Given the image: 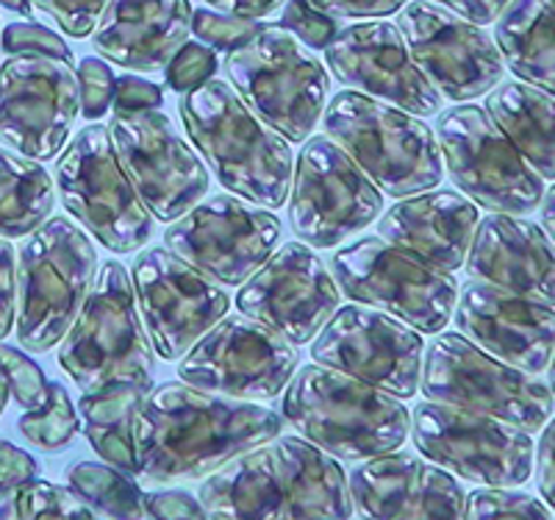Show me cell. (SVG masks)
I'll return each instance as SVG.
<instances>
[{"mask_svg": "<svg viewBox=\"0 0 555 520\" xmlns=\"http://www.w3.org/2000/svg\"><path fill=\"white\" fill-rule=\"evenodd\" d=\"M151 390L153 376L151 379L112 381L106 388L83 393L78 401L89 445L95 448L103 462L126 470L131 477L139 473L133 426H137V415Z\"/></svg>", "mask_w": 555, "mask_h": 520, "instance_id": "31", "label": "cell"}, {"mask_svg": "<svg viewBox=\"0 0 555 520\" xmlns=\"http://www.w3.org/2000/svg\"><path fill=\"white\" fill-rule=\"evenodd\" d=\"M547 376H550V393H553L555 398V348H553V356H550V365H547Z\"/></svg>", "mask_w": 555, "mask_h": 520, "instance_id": "55", "label": "cell"}, {"mask_svg": "<svg viewBox=\"0 0 555 520\" xmlns=\"http://www.w3.org/2000/svg\"><path fill=\"white\" fill-rule=\"evenodd\" d=\"M398 31L411 62L448 101H473L503 81L505 64L498 42L483 26L434 0H409L398 14Z\"/></svg>", "mask_w": 555, "mask_h": 520, "instance_id": "20", "label": "cell"}, {"mask_svg": "<svg viewBox=\"0 0 555 520\" xmlns=\"http://www.w3.org/2000/svg\"><path fill=\"white\" fill-rule=\"evenodd\" d=\"M411 440L428 462L480 487H522L533 477V437L492 415L423 401L411 415Z\"/></svg>", "mask_w": 555, "mask_h": 520, "instance_id": "11", "label": "cell"}, {"mask_svg": "<svg viewBox=\"0 0 555 520\" xmlns=\"http://www.w3.org/2000/svg\"><path fill=\"white\" fill-rule=\"evenodd\" d=\"M292 181V231L311 248H336L384 212V192L328 137L306 140Z\"/></svg>", "mask_w": 555, "mask_h": 520, "instance_id": "14", "label": "cell"}, {"mask_svg": "<svg viewBox=\"0 0 555 520\" xmlns=\"http://www.w3.org/2000/svg\"><path fill=\"white\" fill-rule=\"evenodd\" d=\"M420 390L436 404L492 415L528 434L544 429L555 409L542 379L494 359L459 331L439 334L425 351Z\"/></svg>", "mask_w": 555, "mask_h": 520, "instance_id": "9", "label": "cell"}, {"mask_svg": "<svg viewBox=\"0 0 555 520\" xmlns=\"http://www.w3.org/2000/svg\"><path fill=\"white\" fill-rule=\"evenodd\" d=\"M225 76L242 101L289 142L309 140L328 106V71L281 26H264L228 53Z\"/></svg>", "mask_w": 555, "mask_h": 520, "instance_id": "8", "label": "cell"}, {"mask_svg": "<svg viewBox=\"0 0 555 520\" xmlns=\"http://www.w3.org/2000/svg\"><path fill=\"white\" fill-rule=\"evenodd\" d=\"M533 470H537V487L544 504L550 507V512H555V418L544 426Z\"/></svg>", "mask_w": 555, "mask_h": 520, "instance_id": "48", "label": "cell"}, {"mask_svg": "<svg viewBox=\"0 0 555 520\" xmlns=\"http://www.w3.org/2000/svg\"><path fill=\"white\" fill-rule=\"evenodd\" d=\"M325 62L345 87L391 103L414 117H434L442 109V96L411 62L398 26L386 20H366L341 28L325 48Z\"/></svg>", "mask_w": 555, "mask_h": 520, "instance_id": "23", "label": "cell"}, {"mask_svg": "<svg viewBox=\"0 0 555 520\" xmlns=\"http://www.w3.org/2000/svg\"><path fill=\"white\" fill-rule=\"evenodd\" d=\"M317 12L336 20H373L400 12L409 0H309Z\"/></svg>", "mask_w": 555, "mask_h": 520, "instance_id": "46", "label": "cell"}, {"mask_svg": "<svg viewBox=\"0 0 555 520\" xmlns=\"http://www.w3.org/2000/svg\"><path fill=\"white\" fill-rule=\"evenodd\" d=\"M39 462L17 445L0 440V493L37 479Z\"/></svg>", "mask_w": 555, "mask_h": 520, "instance_id": "47", "label": "cell"}, {"mask_svg": "<svg viewBox=\"0 0 555 520\" xmlns=\"http://www.w3.org/2000/svg\"><path fill=\"white\" fill-rule=\"evenodd\" d=\"M281 429L284 418L256 401L167 381L151 390L137 415V477L162 484L206 479L245 451L275 440Z\"/></svg>", "mask_w": 555, "mask_h": 520, "instance_id": "1", "label": "cell"}, {"mask_svg": "<svg viewBox=\"0 0 555 520\" xmlns=\"http://www.w3.org/2000/svg\"><path fill=\"white\" fill-rule=\"evenodd\" d=\"M95 274V245L67 217H48L31 231L14 267V329L20 345L44 354L62 343Z\"/></svg>", "mask_w": 555, "mask_h": 520, "instance_id": "6", "label": "cell"}, {"mask_svg": "<svg viewBox=\"0 0 555 520\" xmlns=\"http://www.w3.org/2000/svg\"><path fill=\"white\" fill-rule=\"evenodd\" d=\"M217 67H220V59H217V51H211L208 45L183 42L165 67L167 87L172 92H181V96L195 92L197 87H203V84L217 76Z\"/></svg>", "mask_w": 555, "mask_h": 520, "instance_id": "38", "label": "cell"}, {"mask_svg": "<svg viewBox=\"0 0 555 520\" xmlns=\"http://www.w3.org/2000/svg\"><path fill=\"white\" fill-rule=\"evenodd\" d=\"M20 434L39 451H62L78 434L76 406L59 381H48L44 401L20 418Z\"/></svg>", "mask_w": 555, "mask_h": 520, "instance_id": "35", "label": "cell"}, {"mask_svg": "<svg viewBox=\"0 0 555 520\" xmlns=\"http://www.w3.org/2000/svg\"><path fill=\"white\" fill-rule=\"evenodd\" d=\"M478 206L453 190L416 192L378 220V237L436 274L464 267L478 229Z\"/></svg>", "mask_w": 555, "mask_h": 520, "instance_id": "27", "label": "cell"}, {"mask_svg": "<svg viewBox=\"0 0 555 520\" xmlns=\"http://www.w3.org/2000/svg\"><path fill=\"white\" fill-rule=\"evenodd\" d=\"M0 48L9 53V56H17V53H37V56H51L69 62L73 51L67 48L62 37L51 28L39 26V23H9L3 31H0Z\"/></svg>", "mask_w": 555, "mask_h": 520, "instance_id": "41", "label": "cell"}, {"mask_svg": "<svg viewBox=\"0 0 555 520\" xmlns=\"http://www.w3.org/2000/svg\"><path fill=\"white\" fill-rule=\"evenodd\" d=\"M59 365L83 393L112 381L151 379L156 351L139 318L137 295L122 262H103L78 318L59 343Z\"/></svg>", "mask_w": 555, "mask_h": 520, "instance_id": "7", "label": "cell"}, {"mask_svg": "<svg viewBox=\"0 0 555 520\" xmlns=\"http://www.w3.org/2000/svg\"><path fill=\"white\" fill-rule=\"evenodd\" d=\"M0 370L7 373L12 398L23 409H34V406L42 404L44 393H48V381H44L42 368L37 362L28 359L23 351L0 343Z\"/></svg>", "mask_w": 555, "mask_h": 520, "instance_id": "40", "label": "cell"}, {"mask_svg": "<svg viewBox=\"0 0 555 520\" xmlns=\"http://www.w3.org/2000/svg\"><path fill=\"white\" fill-rule=\"evenodd\" d=\"M264 26L267 23H261V20L234 17V14H222L215 9H192V34L211 51H236V48L250 42Z\"/></svg>", "mask_w": 555, "mask_h": 520, "instance_id": "37", "label": "cell"}, {"mask_svg": "<svg viewBox=\"0 0 555 520\" xmlns=\"http://www.w3.org/2000/svg\"><path fill=\"white\" fill-rule=\"evenodd\" d=\"M208 520H350L345 470L304 437L278 434L203 479Z\"/></svg>", "mask_w": 555, "mask_h": 520, "instance_id": "2", "label": "cell"}, {"mask_svg": "<svg viewBox=\"0 0 555 520\" xmlns=\"http://www.w3.org/2000/svg\"><path fill=\"white\" fill-rule=\"evenodd\" d=\"M114 151L128 181L156 220L176 223L208 192V170L162 112H114Z\"/></svg>", "mask_w": 555, "mask_h": 520, "instance_id": "17", "label": "cell"}, {"mask_svg": "<svg viewBox=\"0 0 555 520\" xmlns=\"http://www.w3.org/2000/svg\"><path fill=\"white\" fill-rule=\"evenodd\" d=\"M81 112L73 64L17 53L0 64V142L34 162L56 160Z\"/></svg>", "mask_w": 555, "mask_h": 520, "instance_id": "18", "label": "cell"}, {"mask_svg": "<svg viewBox=\"0 0 555 520\" xmlns=\"http://www.w3.org/2000/svg\"><path fill=\"white\" fill-rule=\"evenodd\" d=\"M31 7L48 14L67 37L83 39L95 31L106 0H31Z\"/></svg>", "mask_w": 555, "mask_h": 520, "instance_id": "43", "label": "cell"}, {"mask_svg": "<svg viewBox=\"0 0 555 520\" xmlns=\"http://www.w3.org/2000/svg\"><path fill=\"white\" fill-rule=\"evenodd\" d=\"M442 162L461 192L500 215H528L542 203L544 181L483 106L461 103L436 121Z\"/></svg>", "mask_w": 555, "mask_h": 520, "instance_id": "12", "label": "cell"}, {"mask_svg": "<svg viewBox=\"0 0 555 520\" xmlns=\"http://www.w3.org/2000/svg\"><path fill=\"white\" fill-rule=\"evenodd\" d=\"M550 3H553V7H555V0H550Z\"/></svg>", "mask_w": 555, "mask_h": 520, "instance_id": "56", "label": "cell"}, {"mask_svg": "<svg viewBox=\"0 0 555 520\" xmlns=\"http://www.w3.org/2000/svg\"><path fill=\"white\" fill-rule=\"evenodd\" d=\"M56 185L64 210L112 254H133L151 240L153 215L128 181L108 126L78 131L59 160Z\"/></svg>", "mask_w": 555, "mask_h": 520, "instance_id": "10", "label": "cell"}, {"mask_svg": "<svg viewBox=\"0 0 555 520\" xmlns=\"http://www.w3.org/2000/svg\"><path fill=\"white\" fill-rule=\"evenodd\" d=\"M245 318L275 331L292 348L311 343L339 309V287L306 242H286L236 292Z\"/></svg>", "mask_w": 555, "mask_h": 520, "instance_id": "22", "label": "cell"}, {"mask_svg": "<svg viewBox=\"0 0 555 520\" xmlns=\"http://www.w3.org/2000/svg\"><path fill=\"white\" fill-rule=\"evenodd\" d=\"M331 276L347 299L386 312L420 334H439L453 318V276L420 265L384 237H364L336 251Z\"/></svg>", "mask_w": 555, "mask_h": 520, "instance_id": "13", "label": "cell"}, {"mask_svg": "<svg viewBox=\"0 0 555 520\" xmlns=\"http://www.w3.org/2000/svg\"><path fill=\"white\" fill-rule=\"evenodd\" d=\"M281 415L300 437L345 462L391 454L411 432L403 401L317 362L295 370Z\"/></svg>", "mask_w": 555, "mask_h": 520, "instance_id": "4", "label": "cell"}, {"mask_svg": "<svg viewBox=\"0 0 555 520\" xmlns=\"http://www.w3.org/2000/svg\"><path fill=\"white\" fill-rule=\"evenodd\" d=\"M190 31V0H106L92 45L103 59L128 71L165 73Z\"/></svg>", "mask_w": 555, "mask_h": 520, "instance_id": "28", "label": "cell"}, {"mask_svg": "<svg viewBox=\"0 0 555 520\" xmlns=\"http://www.w3.org/2000/svg\"><path fill=\"white\" fill-rule=\"evenodd\" d=\"M278 26L286 28L300 45H309L311 51H325L331 39L341 31V20L317 12L309 0H286Z\"/></svg>", "mask_w": 555, "mask_h": 520, "instance_id": "39", "label": "cell"}, {"mask_svg": "<svg viewBox=\"0 0 555 520\" xmlns=\"http://www.w3.org/2000/svg\"><path fill=\"white\" fill-rule=\"evenodd\" d=\"M423 334L373 306H345L317 334V365L341 370L395 398H414L423 376Z\"/></svg>", "mask_w": 555, "mask_h": 520, "instance_id": "21", "label": "cell"}, {"mask_svg": "<svg viewBox=\"0 0 555 520\" xmlns=\"http://www.w3.org/2000/svg\"><path fill=\"white\" fill-rule=\"evenodd\" d=\"M486 112L525 165L542 181H555V98L525 81H505L489 92Z\"/></svg>", "mask_w": 555, "mask_h": 520, "instance_id": "29", "label": "cell"}, {"mask_svg": "<svg viewBox=\"0 0 555 520\" xmlns=\"http://www.w3.org/2000/svg\"><path fill=\"white\" fill-rule=\"evenodd\" d=\"M145 515L151 520H208L203 504L183 490L145 493Z\"/></svg>", "mask_w": 555, "mask_h": 520, "instance_id": "44", "label": "cell"}, {"mask_svg": "<svg viewBox=\"0 0 555 520\" xmlns=\"http://www.w3.org/2000/svg\"><path fill=\"white\" fill-rule=\"evenodd\" d=\"M178 112L192 145L228 192L264 210L284 206L295 176L289 140L267 126L231 84L211 78L181 96Z\"/></svg>", "mask_w": 555, "mask_h": 520, "instance_id": "3", "label": "cell"}, {"mask_svg": "<svg viewBox=\"0 0 555 520\" xmlns=\"http://www.w3.org/2000/svg\"><path fill=\"white\" fill-rule=\"evenodd\" d=\"M14 256L12 242L0 237V340L12 331L14 326Z\"/></svg>", "mask_w": 555, "mask_h": 520, "instance_id": "49", "label": "cell"}, {"mask_svg": "<svg viewBox=\"0 0 555 520\" xmlns=\"http://www.w3.org/2000/svg\"><path fill=\"white\" fill-rule=\"evenodd\" d=\"M503 64L530 87L555 98V7L550 0H508L494 20Z\"/></svg>", "mask_w": 555, "mask_h": 520, "instance_id": "30", "label": "cell"}, {"mask_svg": "<svg viewBox=\"0 0 555 520\" xmlns=\"http://www.w3.org/2000/svg\"><path fill=\"white\" fill-rule=\"evenodd\" d=\"M459 520H555V515L537 495L512 487H486L473 490L464 498Z\"/></svg>", "mask_w": 555, "mask_h": 520, "instance_id": "36", "label": "cell"}, {"mask_svg": "<svg viewBox=\"0 0 555 520\" xmlns=\"http://www.w3.org/2000/svg\"><path fill=\"white\" fill-rule=\"evenodd\" d=\"M203 3H208L215 12L234 14V17L264 20L284 7L286 0H203Z\"/></svg>", "mask_w": 555, "mask_h": 520, "instance_id": "51", "label": "cell"}, {"mask_svg": "<svg viewBox=\"0 0 555 520\" xmlns=\"http://www.w3.org/2000/svg\"><path fill=\"white\" fill-rule=\"evenodd\" d=\"M69 490L108 520H145V493L131 473L103 462H78L67 470Z\"/></svg>", "mask_w": 555, "mask_h": 520, "instance_id": "33", "label": "cell"}, {"mask_svg": "<svg viewBox=\"0 0 555 520\" xmlns=\"http://www.w3.org/2000/svg\"><path fill=\"white\" fill-rule=\"evenodd\" d=\"M542 220H544V234L555 242V187L542 198Z\"/></svg>", "mask_w": 555, "mask_h": 520, "instance_id": "52", "label": "cell"}, {"mask_svg": "<svg viewBox=\"0 0 555 520\" xmlns=\"http://www.w3.org/2000/svg\"><path fill=\"white\" fill-rule=\"evenodd\" d=\"M434 3L450 9V12L469 20L475 26H489V23H494V20L500 17V12L508 7V0H434Z\"/></svg>", "mask_w": 555, "mask_h": 520, "instance_id": "50", "label": "cell"}, {"mask_svg": "<svg viewBox=\"0 0 555 520\" xmlns=\"http://www.w3.org/2000/svg\"><path fill=\"white\" fill-rule=\"evenodd\" d=\"M453 312L455 331L494 359L533 376L550 365L555 348L553 306L469 279L459 290Z\"/></svg>", "mask_w": 555, "mask_h": 520, "instance_id": "24", "label": "cell"}, {"mask_svg": "<svg viewBox=\"0 0 555 520\" xmlns=\"http://www.w3.org/2000/svg\"><path fill=\"white\" fill-rule=\"evenodd\" d=\"M92 520H101V518H92Z\"/></svg>", "mask_w": 555, "mask_h": 520, "instance_id": "57", "label": "cell"}, {"mask_svg": "<svg viewBox=\"0 0 555 520\" xmlns=\"http://www.w3.org/2000/svg\"><path fill=\"white\" fill-rule=\"evenodd\" d=\"M53 210V178L39 162L0 148V237H28Z\"/></svg>", "mask_w": 555, "mask_h": 520, "instance_id": "32", "label": "cell"}, {"mask_svg": "<svg viewBox=\"0 0 555 520\" xmlns=\"http://www.w3.org/2000/svg\"><path fill=\"white\" fill-rule=\"evenodd\" d=\"M320 121L325 137L386 195L428 192L444 178L434 128L403 109L345 89L325 106Z\"/></svg>", "mask_w": 555, "mask_h": 520, "instance_id": "5", "label": "cell"}, {"mask_svg": "<svg viewBox=\"0 0 555 520\" xmlns=\"http://www.w3.org/2000/svg\"><path fill=\"white\" fill-rule=\"evenodd\" d=\"M347 487L361 520H459L467 498L448 470L395 451L359 465Z\"/></svg>", "mask_w": 555, "mask_h": 520, "instance_id": "25", "label": "cell"}, {"mask_svg": "<svg viewBox=\"0 0 555 520\" xmlns=\"http://www.w3.org/2000/svg\"><path fill=\"white\" fill-rule=\"evenodd\" d=\"M281 220L240 195L195 203L165 231V248L220 284L242 287L281 242Z\"/></svg>", "mask_w": 555, "mask_h": 520, "instance_id": "15", "label": "cell"}, {"mask_svg": "<svg viewBox=\"0 0 555 520\" xmlns=\"http://www.w3.org/2000/svg\"><path fill=\"white\" fill-rule=\"evenodd\" d=\"M0 7H7L9 12H17V14H31L34 7H31V0H0Z\"/></svg>", "mask_w": 555, "mask_h": 520, "instance_id": "53", "label": "cell"}, {"mask_svg": "<svg viewBox=\"0 0 555 520\" xmlns=\"http://www.w3.org/2000/svg\"><path fill=\"white\" fill-rule=\"evenodd\" d=\"M114 78L112 67L103 59L83 56L78 62V87H81V115L87 121H101L112 109L114 101Z\"/></svg>", "mask_w": 555, "mask_h": 520, "instance_id": "42", "label": "cell"}, {"mask_svg": "<svg viewBox=\"0 0 555 520\" xmlns=\"http://www.w3.org/2000/svg\"><path fill=\"white\" fill-rule=\"evenodd\" d=\"M139 318L162 359H181L231 309V295L167 248H147L131 267Z\"/></svg>", "mask_w": 555, "mask_h": 520, "instance_id": "19", "label": "cell"}, {"mask_svg": "<svg viewBox=\"0 0 555 520\" xmlns=\"http://www.w3.org/2000/svg\"><path fill=\"white\" fill-rule=\"evenodd\" d=\"M9 395H12V390H9V379H7V373H3V370H0V413H3V409H7Z\"/></svg>", "mask_w": 555, "mask_h": 520, "instance_id": "54", "label": "cell"}, {"mask_svg": "<svg viewBox=\"0 0 555 520\" xmlns=\"http://www.w3.org/2000/svg\"><path fill=\"white\" fill-rule=\"evenodd\" d=\"M162 87L139 76H122L114 84V112H153L162 106Z\"/></svg>", "mask_w": 555, "mask_h": 520, "instance_id": "45", "label": "cell"}, {"mask_svg": "<svg viewBox=\"0 0 555 520\" xmlns=\"http://www.w3.org/2000/svg\"><path fill=\"white\" fill-rule=\"evenodd\" d=\"M295 370V348L245 315L222 318L178 362L183 384L240 401L278 398Z\"/></svg>", "mask_w": 555, "mask_h": 520, "instance_id": "16", "label": "cell"}, {"mask_svg": "<svg viewBox=\"0 0 555 520\" xmlns=\"http://www.w3.org/2000/svg\"><path fill=\"white\" fill-rule=\"evenodd\" d=\"M95 512L73 490L51 482L17 484L0 493V520H92Z\"/></svg>", "mask_w": 555, "mask_h": 520, "instance_id": "34", "label": "cell"}, {"mask_svg": "<svg viewBox=\"0 0 555 520\" xmlns=\"http://www.w3.org/2000/svg\"><path fill=\"white\" fill-rule=\"evenodd\" d=\"M0 31H3V28H0Z\"/></svg>", "mask_w": 555, "mask_h": 520, "instance_id": "58", "label": "cell"}, {"mask_svg": "<svg viewBox=\"0 0 555 520\" xmlns=\"http://www.w3.org/2000/svg\"><path fill=\"white\" fill-rule=\"evenodd\" d=\"M464 267L473 281L555 306V242L525 217H480Z\"/></svg>", "mask_w": 555, "mask_h": 520, "instance_id": "26", "label": "cell"}]
</instances>
